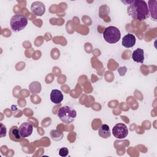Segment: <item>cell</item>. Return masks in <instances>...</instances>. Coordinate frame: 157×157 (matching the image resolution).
I'll list each match as a JSON object with an SVG mask.
<instances>
[{
    "instance_id": "ba28073f",
    "label": "cell",
    "mask_w": 157,
    "mask_h": 157,
    "mask_svg": "<svg viewBox=\"0 0 157 157\" xmlns=\"http://www.w3.org/2000/svg\"><path fill=\"white\" fill-rule=\"evenodd\" d=\"M136 37L131 33L125 35L122 39V45L126 48L132 47L136 44Z\"/></svg>"
},
{
    "instance_id": "3957f363",
    "label": "cell",
    "mask_w": 157,
    "mask_h": 157,
    "mask_svg": "<svg viewBox=\"0 0 157 157\" xmlns=\"http://www.w3.org/2000/svg\"><path fill=\"white\" fill-rule=\"evenodd\" d=\"M28 18L21 13L14 15L10 21V25L13 32H19L23 30L28 25Z\"/></svg>"
},
{
    "instance_id": "7c38bea8",
    "label": "cell",
    "mask_w": 157,
    "mask_h": 157,
    "mask_svg": "<svg viewBox=\"0 0 157 157\" xmlns=\"http://www.w3.org/2000/svg\"><path fill=\"white\" fill-rule=\"evenodd\" d=\"M99 136L104 139H107L110 137L111 132L110 130V128L107 124H103L101 126L98 131Z\"/></svg>"
},
{
    "instance_id": "8fae6325",
    "label": "cell",
    "mask_w": 157,
    "mask_h": 157,
    "mask_svg": "<svg viewBox=\"0 0 157 157\" xmlns=\"http://www.w3.org/2000/svg\"><path fill=\"white\" fill-rule=\"evenodd\" d=\"M9 134L10 139L14 142H19L21 140L22 137L20 134L19 129L16 126H13L10 128Z\"/></svg>"
},
{
    "instance_id": "52a82bcc",
    "label": "cell",
    "mask_w": 157,
    "mask_h": 157,
    "mask_svg": "<svg viewBox=\"0 0 157 157\" xmlns=\"http://www.w3.org/2000/svg\"><path fill=\"white\" fill-rule=\"evenodd\" d=\"M19 132L22 138L27 137L31 135L33 131V126L31 123L24 122L18 128Z\"/></svg>"
},
{
    "instance_id": "7a4b0ae2",
    "label": "cell",
    "mask_w": 157,
    "mask_h": 157,
    "mask_svg": "<svg viewBox=\"0 0 157 157\" xmlns=\"http://www.w3.org/2000/svg\"><path fill=\"white\" fill-rule=\"evenodd\" d=\"M58 116L62 122L66 124H69L74 121L77 116V112L72 107L65 105L59 108Z\"/></svg>"
},
{
    "instance_id": "30bf717a",
    "label": "cell",
    "mask_w": 157,
    "mask_h": 157,
    "mask_svg": "<svg viewBox=\"0 0 157 157\" xmlns=\"http://www.w3.org/2000/svg\"><path fill=\"white\" fill-rule=\"evenodd\" d=\"M131 57L134 61H135L136 63H143L144 61V59H145L144 50L140 48H138L136 49L132 52Z\"/></svg>"
},
{
    "instance_id": "8992f818",
    "label": "cell",
    "mask_w": 157,
    "mask_h": 157,
    "mask_svg": "<svg viewBox=\"0 0 157 157\" xmlns=\"http://www.w3.org/2000/svg\"><path fill=\"white\" fill-rule=\"evenodd\" d=\"M31 11L36 16H42L45 12V6L42 2L35 1L31 6Z\"/></svg>"
},
{
    "instance_id": "9c48e42d",
    "label": "cell",
    "mask_w": 157,
    "mask_h": 157,
    "mask_svg": "<svg viewBox=\"0 0 157 157\" xmlns=\"http://www.w3.org/2000/svg\"><path fill=\"white\" fill-rule=\"evenodd\" d=\"M50 100L53 103L56 104L60 103L63 100V94L62 92L59 90H53L50 93Z\"/></svg>"
},
{
    "instance_id": "5b68a950",
    "label": "cell",
    "mask_w": 157,
    "mask_h": 157,
    "mask_svg": "<svg viewBox=\"0 0 157 157\" xmlns=\"http://www.w3.org/2000/svg\"><path fill=\"white\" fill-rule=\"evenodd\" d=\"M112 133L115 137L122 139L128 134V129L123 123H117L112 128Z\"/></svg>"
},
{
    "instance_id": "9a60e30c",
    "label": "cell",
    "mask_w": 157,
    "mask_h": 157,
    "mask_svg": "<svg viewBox=\"0 0 157 157\" xmlns=\"http://www.w3.org/2000/svg\"><path fill=\"white\" fill-rule=\"evenodd\" d=\"M1 137H2L4 136H6V126H4L3 125L2 123H1Z\"/></svg>"
},
{
    "instance_id": "6da1fadb",
    "label": "cell",
    "mask_w": 157,
    "mask_h": 157,
    "mask_svg": "<svg viewBox=\"0 0 157 157\" xmlns=\"http://www.w3.org/2000/svg\"><path fill=\"white\" fill-rule=\"evenodd\" d=\"M121 2L129 5L127 8V12L132 18L142 21L149 17V8L145 1L132 0L126 1H121Z\"/></svg>"
},
{
    "instance_id": "4fadbf2b",
    "label": "cell",
    "mask_w": 157,
    "mask_h": 157,
    "mask_svg": "<svg viewBox=\"0 0 157 157\" xmlns=\"http://www.w3.org/2000/svg\"><path fill=\"white\" fill-rule=\"evenodd\" d=\"M50 136H51V137L53 140H61L63 137V133L58 131V130H52L50 131Z\"/></svg>"
},
{
    "instance_id": "5bb4252c",
    "label": "cell",
    "mask_w": 157,
    "mask_h": 157,
    "mask_svg": "<svg viewBox=\"0 0 157 157\" xmlns=\"http://www.w3.org/2000/svg\"><path fill=\"white\" fill-rule=\"evenodd\" d=\"M69 153V150L66 147H62L59 150V155L62 157L66 156Z\"/></svg>"
},
{
    "instance_id": "277c9868",
    "label": "cell",
    "mask_w": 157,
    "mask_h": 157,
    "mask_svg": "<svg viewBox=\"0 0 157 157\" xmlns=\"http://www.w3.org/2000/svg\"><path fill=\"white\" fill-rule=\"evenodd\" d=\"M103 36L107 42L109 44H115L120 40L121 33L118 28L110 26L104 29Z\"/></svg>"
}]
</instances>
